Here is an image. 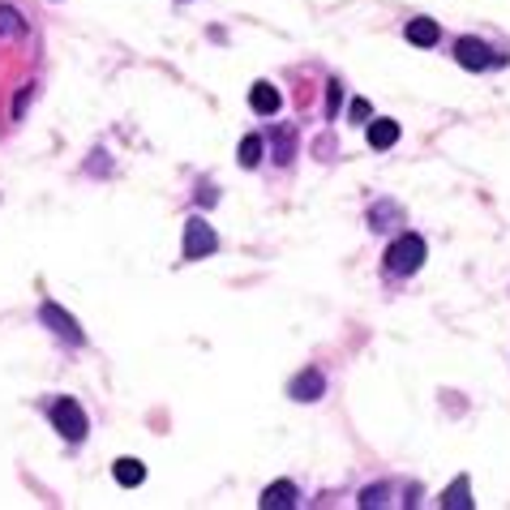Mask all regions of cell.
I'll list each match as a JSON object with an SVG mask.
<instances>
[{
	"instance_id": "cell-1",
	"label": "cell",
	"mask_w": 510,
	"mask_h": 510,
	"mask_svg": "<svg viewBox=\"0 0 510 510\" xmlns=\"http://www.w3.org/2000/svg\"><path fill=\"white\" fill-rule=\"evenodd\" d=\"M386 267L394 270V275H416V270L425 267V241L420 236H399V241L386 249Z\"/></svg>"
},
{
	"instance_id": "cell-2",
	"label": "cell",
	"mask_w": 510,
	"mask_h": 510,
	"mask_svg": "<svg viewBox=\"0 0 510 510\" xmlns=\"http://www.w3.org/2000/svg\"><path fill=\"white\" fill-rule=\"evenodd\" d=\"M52 425H56L60 437L82 442V437H86V412H82V403H77V399H56V403H52Z\"/></svg>"
},
{
	"instance_id": "cell-3",
	"label": "cell",
	"mask_w": 510,
	"mask_h": 510,
	"mask_svg": "<svg viewBox=\"0 0 510 510\" xmlns=\"http://www.w3.org/2000/svg\"><path fill=\"white\" fill-rule=\"evenodd\" d=\"M215 249H219L215 227H211L206 219H189V223H185V258L197 262V258H206V253H215Z\"/></svg>"
},
{
	"instance_id": "cell-4",
	"label": "cell",
	"mask_w": 510,
	"mask_h": 510,
	"mask_svg": "<svg viewBox=\"0 0 510 510\" xmlns=\"http://www.w3.org/2000/svg\"><path fill=\"white\" fill-rule=\"evenodd\" d=\"M455 60H459L463 69H493V65H502V56L481 44V39H459L455 44Z\"/></svg>"
},
{
	"instance_id": "cell-5",
	"label": "cell",
	"mask_w": 510,
	"mask_h": 510,
	"mask_svg": "<svg viewBox=\"0 0 510 510\" xmlns=\"http://www.w3.org/2000/svg\"><path fill=\"white\" fill-rule=\"evenodd\" d=\"M44 322H48L52 331H56V335H60V339H69V343H82L86 339V335H82V326H77V317L73 314H65V309H60V305H44Z\"/></svg>"
},
{
	"instance_id": "cell-6",
	"label": "cell",
	"mask_w": 510,
	"mask_h": 510,
	"mask_svg": "<svg viewBox=\"0 0 510 510\" xmlns=\"http://www.w3.org/2000/svg\"><path fill=\"white\" fill-rule=\"evenodd\" d=\"M322 390H326V378H322L317 369H305V373L291 378L288 394L296 399V403H314V399H322Z\"/></svg>"
},
{
	"instance_id": "cell-7",
	"label": "cell",
	"mask_w": 510,
	"mask_h": 510,
	"mask_svg": "<svg viewBox=\"0 0 510 510\" xmlns=\"http://www.w3.org/2000/svg\"><path fill=\"white\" fill-rule=\"evenodd\" d=\"M258 506L262 510H291L296 506V485H291V481H275V485H267V493H262Z\"/></svg>"
},
{
	"instance_id": "cell-8",
	"label": "cell",
	"mask_w": 510,
	"mask_h": 510,
	"mask_svg": "<svg viewBox=\"0 0 510 510\" xmlns=\"http://www.w3.org/2000/svg\"><path fill=\"white\" fill-rule=\"evenodd\" d=\"M279 103H283V99H279V91H275L270 82H258V86L249 91V108H253L258 116H275V112H279Z\"/></svg>"
},
{
	"instance_id": "cell-9",
	"label": "cell",
	"mask_w": 510,
	"mask_h": 510,
	"mask_svg": "<svg viewBox=\"0 0 510 510\" xmlns=\"http://www.w3.org/2000/svg\"><path fill=\"white\" fill-rule=\"evenodd\" d=\"M408 39H412L416 48H434L437 39H442V26L434 18H412L408 22Z\"/></svg>"
},
{
	"instance_id": "cell-10",
	"label": "cell",
	"mask_w": 510,
	"mask_h": 510,
	"mask_svg": "<svg viewBox=\"0 0 510 510\" xmlns=\"http://www.w3.org/2000/svg\"><path fill=\"white\" fill-rule=\"evenodd\" d=\"M442 506L446 510H472V481H467V476H455V485L442 493Z\"/></svg>"
},
{
	"instance_id": "cell-11",
	"label": "cell",
	"mask_w": 510,
	"mask_h": 510,
	"mask_svg": "<svg viewBox=\"0 0 510 510\" xmlns=\"http://www.w3.org/2000/svg\"><path fill=\"white\" fill-rule=\"evenodd\" d=\"M112 476H116V485L138 489V485L146 481V463H142V459H116V467H112Z\"/></svg>"
},
{
	"instance_id": "cell-12",
	"label": "cell",
	"mask_w": 510,
	"mask_h": 510,
	"mask_svg": "<svg viewBox=\"0 0 510 510\" xmlns=\"http://www.w3.org/2000/svg\"><path fill=\"white\" fill-rule=\"evenodd\" d=\"M394 142H399V124L394 121L378 116V121L369 124V146H373V150H386V146H394Z\"/></svg>"
},
{
	"instance_id": "cell-13",
	"label": "cell",
	"mask_w": 510,
	"mask_h": 510,
	"mask_svg": "<svg viewBox=\"0 0 510 510\" xmlns=\"http://www.w3.org/2000/svg\"><path fill=\"white\" fill-rule=\"evenodd\" d=\"M236 159H241V168H258V163H262V138L249 133L241 142V155H236Z\"/></svg>"
},
{
	"instance_id": "cell-14",
	"label": "cell",
	"mask_w": 510,
	"mask_h": 510,
	"mask_svg": "<svg viewBox=\"0 0 510 510\" xmlns=\"http://www.w3.org/2000/svg\"><path fill=\"white\" fill-rule=\"evenodd\" d=\"M26 22L18 9H9V4H0V35H22Z\"/></svg>"
},
{
	"instance_id": "cell-15",
	"label": "cell",
	"mask_w": 510,
	"mask_h": 510,
	"mask_svg": "<svg viewBox=\"0 0 510 510\" xmlns=\"http://www.w3.org/2000/svg\"><path fill=\"white\" fill-rule=\"evenodd\" d=\"M339 103H343V82H331V91H326V112L339 116Z\"/></svg>"
},
{
	"instance_id": "cell-16",
	"label": "cell",
	"mask_w": 510,
	"mask_h": 510,
	"mask_svg": "<svg viewBox=\"0 0 510 510\" xmlns=\"http://www.w3.org/2000/svg\"><path fill=\"white\" fill-rule=\"evenodd\" d=\"M361 506L369 510V506H382V489H364L361 493Z\"/></svg>"
},
{
	"instance_id": "cell-17",
	"label": "cell",
	"mask_w": 510,
	"mask_h": 510,
	"mask_svg": "<svg viewBox=\"0 0 510 510\" xmlns=\"http://www.w3.org/2000/svg\"><path fill=\"white\" fill-rule=\"evenodd\" d=\"M352 121H369V103L364 99H352Z\"/></svg>"
},
{
	"instance_id": "cell-18",
	"label": "cell",
	"mask_w": 510,
	"mask_h": 510,
	"mask_svg": "<svg viewBox=\"0 0 510 510\" xmlns=\"http://www.w3.org/2000/svg\"><path fill=\"white\" fill-rule=\"evenodd\" d=\"M26 103H30V86H26L22 95H18V103H13V116H22V112H26Z\"/></svg>"
}]
</instances>
